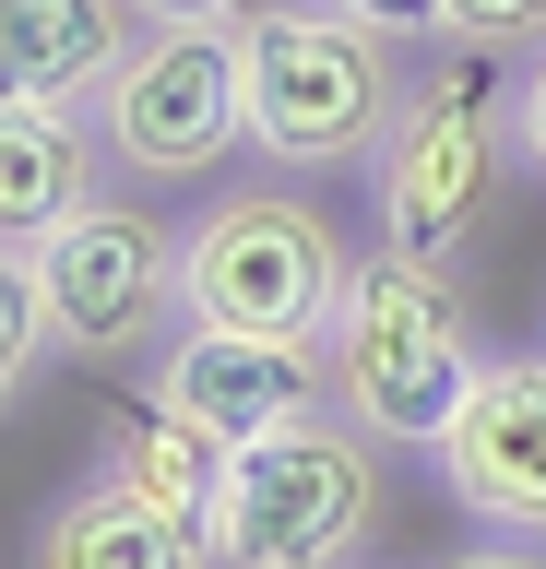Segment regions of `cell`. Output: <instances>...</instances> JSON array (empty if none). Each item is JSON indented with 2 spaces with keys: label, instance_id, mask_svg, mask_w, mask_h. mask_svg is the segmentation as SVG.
Masks as SVG:
<instances>
[{
  "label": "cell",
  "instance_id": "obj_1",
  "mask_svg": "<svg viewBox=\"0 0 546 569\" xmlns=\"http://www.w3.org/2000/svg\"><path fill=\"white\" fill-rule=\"evenodd\" d=\"M321 368H332V416H357L380 451H439L464 391L487 380L464 284L428 273V261H393V249L357 261V284L321 332Z\"/></svg>",
  "mask_w": 546,
  "mask_h": 569
},
{
  "label": "cell",
  "instance_id": "obj_2",
  "mask_svg": "<svg viewBox=\"0 0 546 569\" xmlns=\"http://www.w3.org/2000/svg\"><path fill=\"white\" fill-rule=\"evenodd\" d=\"M238 71H250V142L274 178H321V167H368L380 131L404 119L393 48L321 0H261L238 24Z\"/></svg>",
  "mask_w": 546,
  "mask_h": 569
},
{
  "label": "cell",
  "instance_id": "obj_3",
  "mask_svg": "<svg viewBox=\"0 0 546 569\" xmlns=\"http://www.w3.org/2000/svg\"><path fill=\"white\" fill-rule=\"evenodd\" d=\"M380 462L393 451L357 416H332V403L274 427V439H250L215 487V522H202L215 569H357L368 533H380V498H393Z\"/></svg>",
  "mask_w": 546,
  "mask_h": 569
},
{
  "label": "cell",
  "instance_id": "obj_4",
  "mask_svg": "<svg viewBox=\"0 0 546 569\" xmlns=\"http://www.w3.org/2000/svg\"><path fill=\"white\" fill-rule=\"evenodd\" d=\"M345 284H357V249L309 190H215L179 226V309L215 320V332L321 345Z\"/></svg>",
  "mask_w": 546,
  "mask_h": 569
},
{
  "label": "cell",
  "instance_id": "obj_5",
  "mask_svg": "<svg viewBox=\"0 0 546 569\" xmlns=\"http://www.w3.org/2000/svg\"><path fill=\"white\" fill-rule=\"evenodd\" d=\"M499 167H510V96H487L475 60L416 71L404 119L380 131V154H368L380 249H393V261H428V273H464L475 226L499 202Z\"/></svg>",
  "mask_w": 546,
  "mask_h": 569
},
{
  "label": "cell",
  "instance_id": "obj_6",
  "mask_svg": "<svg viewBox=\"0 0 546 569\" xmlns=\"http://www.w3.org/2000/svg\"><path fill=\"white\" fill-rule=\"evenodd\" d=\"M37 297H48V345L83 368H143L179 332V226L143 202H83L60 238H37Z\"/></svg>",
  "mask_w": 546,
  "mask_h": 569
},
{
  "label": "cell",
  "instance_id": "obj_7",
  "mask_svg": "<svg viewBox=\"0 0 546 569\" xmlns=\"http://www.w3.org/2000/svg\"><path fill=\"white\" fill-rule=\"evenodd\" d=\"M96 142H108L119 178H215L250 142L238 24H143V48L96 96Z\"/></svg>",
  "mask_w": 546,
  "mask_h": 569
},
{
  "label": "cell",
  "instance_id": "obj_8",
  "mask_svg": "<svg viewBox=\"0 0 546 569\" xmlns=\"http://www.w3.org/2000/svg\"><path fill=\"white\" fill-rule=\"evenodd\" d=\"M143 391L167 403V416L215 427L226 451H250V439H274V427L321 416V403H332V368H321V345H274V332L179 320V332L143 356Z\"/></svg>",
  "mask_w": 546,
  "mask_h": 569
},
{
  "label": "cell",
  "instance_id": "obj_9",
  "mask_svg": "<svg viewBox=\"0 0 546 569\" xmlns=\"http://www.w3.org/2000/svg\"><path fill=\"white\" fill-rule=\"evenodd\" d=\"M428 462L464 522L546 546V356H487V380L464 391V416Z\"/></svg>",
  "mask_w": 546,
  "mask_h": 569
},
{
  "label": "cell",
  "instance_id": "obj_10",
  "mask_svg": "<svg viewBox=\"0 0 546 569\" xmlns=\"http://www.w3.org/2000/svg\"><path fill=\"white\" fill-rule=\"evenodd\" d=\"M143 48V0H0V107H83Z\"/></svg>",
  "mask_w": 546,
  "mask_h": 569
},
{
  "label": "cell",
  "instance_id": "obj_11",
  "mask_svg": "<svg viewBox=\"0 0 546 569\" xmlns=\"http://www.w3.org/2000/svg\"><path fill=\"white\" fill-rule=\"evenodd\" d=\"M37 569H215V533L167 498L119 487V475H83L72 498H48Z\"/></svg>",
  "mask_w": 546,
  "mask_h": 569
},
{
  "label": "cell",
  "instance_id": "obj_12",
  "mask_svg": "<svg viewBox=\"0 0 546 569\" xmlns=\"http://www.w3.org/2000/svg\"><path fill=\"white\" fill-rule=\"evenodd\" d=\"M96 202V131L60 107H0V249L60 238Z\"/></svg>",
  "mask_w": 546,
  "mask_h": 569
},
{
  "label": "cell",
  "instance_id": "obj_13",
  "mask_svg": "<svg viewBox=\"0 0 546 569\" xmlns=\"http://www.w3.org/2000/svg\"><path fill=\"white\" fill-rule=\"evenodd\" d=\"M226 439L215 427H190V416H167L155 391H131L119 403V427H108V462L96 475H119V487H143V498H167V510H190V522H215V487H226Z\"/></svg>",
  "mask_w": 546,
  "mask_h": 569
},
{
  "label": "cell",
  "instance_id": "obj_14",
  "mask_svg": "<svg viewBox=\"0 0 546 569\" xmlns=\"http://www.w3.org/2000/svg\"><path fill=\"white\" fill-rule=\"evenodd\" d=\"M48 297H37V249H0V416L37 391V368H48Z\"/></svg>",
  "mask_w": 546,
  "mask_h": 569
},
{
  "label": "cell",
  "instance_id": "obj_15",
  "mask_svg": "<svg viewBox=\"0 0 546 569\" xmlns=\"http://www.w3.org/2000/svg\"><path fill=\"white\" fill-rule=\"evenodd\" d=\"M451 48L487 60V48H546V0H451Z\"/></svg>",
  "mask_w": 546,
  "mask_h": 569
},
{
  "label": "cell",
  "instance_id": "obj_16",
  "mask_svg": "<svg viewBox=\"0 0 546 569\" xmlns=\"http://www.w3.org/2000/svg\"><path fill=\"white\" fill-rule=\"evenodd\" d=\"M345 24H368L380 48H416V36H451V0H321Z\"/></svg>",
  "mask_w": 546,
  "mask_h": 569
},
{
  "label": "cell",
  "instance_id": "obj_17",
  "mask_svg": "<svg viewBox=\"0 0 546 569\" xmlns=\"http://www.w3.org/2000/svg\"><path fill=\"white\" fill-rule=\"evenodd\" d=\"M510 154L546 178V48L523 60V83H510Z\"/></svg>",
  "mask_w": 546,
  "mask_h": 569
},
{
  "label": "cell",
  "instance_id": "obj_18",
  "mask_svg": "<svg viewBox=\"0 0 546 569\" xmlns=\"http://www.w3.org/2000/svg\"><path fill=\"white\" fill-rule=\"evenodd\" d=\"M261 0H143V24H250Z\"/></svg>",
  "mask_w": 546,
  "mask_h": 569
},
{
  "label": "cell",
  "instance_id": "obj_19",
  "mask_svg": "<svg viewBox=\"0 0 546 569\" xmlns=\"http://www.w3.org/2000/svg\"><path fill=\"white\" fill-rule=\"evenodd\" d=\"M439 569H546V546H523V533H487V546H464V558H439Z\"/></svg>",
  "mask_w": 546,
  "mask_h": 569
}]
</instances>
